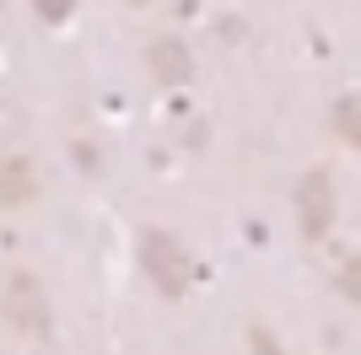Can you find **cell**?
Here are the masks:
<instances>
[{"label": "cell", "instance_id": "cell-2", "mask_svg": "<svg viewBox=\"0 0 361 355\" xmlns=\"http://www.w3.org/2000/svg\"><path fill=\"white\" fill-rule=\"evenodd\" d=\"M151 59H157V70H162V81H178V75H189V54H183V44H157L151 49Z\"/></svg>", "mask_w": 361, "mask_h": 355}, {"label": "cell", "instance_id": "cell-1", "mask_svg": "<svg viewBox=\"0 0 361 355\" xmlns=\"http://www.w3.org/2000/svg\"><path fill=\"white\" fill-rule=\"evenodd\" d=\"M6 312H11L22 328H32V334L44 328V296H38V285H32L27 275H16V280L6 285Z\"/></svg>", "mask_w": 361, "mask_h": 355}]
</instances>
